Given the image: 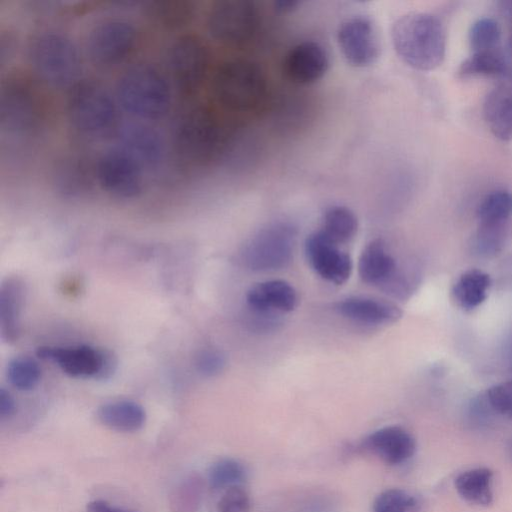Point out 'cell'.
<instances>
[{
	"label": "cell",
	"mask_w": 512,
	"mask_h": 512,
	"mask_svg": "<svg viewBox=\"0 0 512 512\" xmlns=\"http://www.w3.org/2000/svg\"><path fill=\"white\" fill-rule=\"evenodd\" d=\"M391 38L398 56L416 70H433L443 62L446 34L433 14L410 12L399 17L392 26Z\"/></svg>",
	"instance_id": "6da1fadb"
},
{
	"label": "cell",
	"mask_w": 512,
	"mask_h": 512,
	"mask_svg": "<svg viewBox=\"0 0 512 512\" xmlns=\"http://www.w3.org/2000/svg\"><path fill=\"white\" fill-rule=\"evenodd\" d=\"M215 100L232 111L255 108L266 92V78L253 61L242 58L228 59L215 69L211 80Z\"/></svg>",
	"instance_id": "7a4b0ae2"
},
{
	"label": "cell",
	"mask_w": 512,
	"mask_h": 512,
	"mask_svg": "<svg viewBox=\"0 0 512 512\" xmlns=\"http://www.w3.org/2000/svg\"><path fill=\"white\" fill-rule=\"evenodd\" d=\"M258 25V10L248 0H221L207 10L205 28L215 42L237 46L246 43Z\"/></svg>",
	"instance_id": "3957f363"
},
{
	"label": "cell",
	"mask_w": 512,
	"mask_h": 512,
	"mask_svg": "<svg viewBox=\"0 0 512 512\" xmlns=\"http://www.w3.org/2000/svg\"><path fill=\"white\" fill-rule=\"evenodd\" d=\"M295 228L277 222L257 232L244 245L241 252L243 264L252 271H274L288 266L293 257Z\"/></svg>",
	"instance_id": "277c9868"
},
{
	"label": "cell",
	"mask_w": 512,
	"mask_h": 512,
	"mask_svg": "<svg viewBox=\"0 0 512 512\" xmlns=\"http://www.w3.org/2000/svg\"><path fill=\"white\" fill-rule=\"evenodd\" d=\"M36 355L42 360L56 363L65 374L75 378L107 380L117 368V359L111 351L85 344L41 346L36 349Z\"/></svg>",
	"instance_id": "5b68a950"
},
{
	"label": "cell",
	"mask_w": 512,
	"mask_h": 512,
	"mask_svg": "<svg viewBox=\"0 0 512 512\" xmlns=\"http://www.w3.org/2000/svg\"><path fill=\"white\" fill-rule=\"evenodd\" d=\"M305 254L312 269L324 280L337 285L345 283L352 272V260L339 244L321 230L310 234L305 242Z\"/></svg>",
	"instance_id": "8992f818"
},
{
	"label": "cell",
	"mask_w": 512,
	"mask_h": 512,
	"mask_svg": "<svg viewBox=\"0 0 512 512\" xmlns=\"http://www.w3.org/2000/svg\"><path fill=\"white\" fill-rule=\"evenodd\" d=\"M337 41L344 58L355 67H367L379 55V44L372 22L353 17L341 24Z\"/></svg>",
	"instance_id": "52a82bcc"
},
{
	"label": "cell",
	"mask_w": 512,
	"mask_h": 512,
	"mask_svg": "<svg viewBox=\"0 0 512 512\" xmlns=\"http://www.w3.org/2000/svg\"><path fill=\"white\" fill-rule=\"evenodd\" d=\"M329 67L325 48L315 41H303L286 54L284 71L297 84H311L321 79Z\"/></svg>",
	"instance_id": "ba28073f"
},
{
	"label": "cell",
	"mask_w": 512,
	"mask_h": 512,
	"mask_svg": "<svg viewBox=\"0 0 512 512\" xmlns=\"http://www.w3.org/2000/svg\"><path fill=\"white\" fill-rule=\"evenodd\" d=\"M362 447L390 465H399L410 459L416 443L413 436L399 426L380 428L363 441Z\"/></svg>",
	"instance_id": "9c48e42d"
},
{
	"label": "cell",
	"mask_w": 512,
	"mask_h": 512,
	"mask_svg": "<svg viewBox=\"0 0 512 512\" xmlns=\"http://www.w3.org/2000/svg\"><path fill=\"white\" fill-rule=\"evenodd\" d=\"M246 303L250 310L276 315L293 311L298 295L295 288L284 280H266L247 291Z\"/></svg>",
	"instance_id": "30bf717a"
},
{
	"label": "cell",
	"mask_w": 512,
	"mask_h": 512,
	"mask_svg": "<svg viewBox=\"0 0 512 512\" xmlns=\"http://www.w3.org/2000/svg\"><path fill=\"white\" fill-rule=\"evenodd\" d=\"M335 310L348 320L367 325L392 324L402 316L400 308L392 303L358 296L337 302Z\"/></svg>",
	"instance_id": "8fae6325"
},
{
	"label": "cell",
	"mask_w": 512,
	"mask_h": 512,
	"mask_svg": "<svg viewBox=\"0 0 512 512\" xmlns=\"http://www.w3.org/2000/svg\"><path fill=\"white\" fill-rule=\"evenodd\" d=\"M25 300L24 283L15 277L0 285V336L8 344L16 342L21 334V312Z\"/></svg>",
	"instance_id": "7c38bea8"
},
{
	"label": "cell",
	"mask_w": 512,
	"mask_h": 512,
	"mask_svg": "<svg viewBox=\"0 0 512 512\" xmlns=\"http://www.w3.org/2000/svg\"><path fill=\"white\" fill-rule=\"evenodd\" d=\"M396 270V262L383 240L374 239L363 249L358 263L359 276L363 282L381 285L389 282Z\"/></svg>",
	"instance_id": "4fadbf2b"
},
{
	"label": "cell",
	"mask_w": 512,
	"mask_h": 512,
	"mask_svg": "<svg viewBox=\"0 0 512 512\" xmlns=\"http://www.w3.org/2000/svg\"><path fill=\"white\" fill-rule=\"evenodd\" d=\"M97 418L111 430L133 433L145 425L146 412L137 402L116 400L102 404L97 410Z\"/></svg>",
	"instance_id": "5bb4252c"
},
{
	"label": "cell",
	"mask_w": 512,
	"mask_h": 512,
	"mask_svg": "<svg viewBox=\"0 0 512 512\" xmlns=\"http://www.w3.org/2000/svg\"><path fill=\"white\" fill-rule=\"evenodd\" d=\"M494 473L487 467H476L465 470L454 480L459 496L469 504L488 507L493 503Z\"/></svg>",
	"instance_id": "9a60e30c"
},
{
	"label": "cell",
	"mask_w": 512,
	"mask_h": 512,
	"mask_svg": "<svg viewBox=\"0 0 512 512\" xmlns=\"http://www.w3.org/2000/svg\"><path fill=\"white\" fill-rule=\"evenodd\" d=\"M483 115L496 138L512 139V95L507 89L495 88L485 96Z\"/></svg>",
	"instance_id": "2e32d148"
},
{
	"label": "cell",
	"mask_w": 512,
	"mask_h": 512,
	"mask_svg": "<svg viewBox=\"0 0 512 512\" xmlns=\"http://www.w3.org/2000/svg\"><path fill=\"white\" fill-rule=\"evenodd\" d=\"M490 283L487 273L479 269L467 270L455 282L453 297L461 308L475 309L485 301Z\"/></svg>",
	"instance_id": "e0dca14e"
},
{
	"label": "cell",
	"mask_w": 512,
	"mask_h": 512,
	"mask_svg": "<svg viewBox=\"0 0 512 512\" xmlns=\"http://www.w3.org/2000/svg\"><path fill=\"white\" fill-rule=\"evenodd\" d=\"M358 221L347 207L332 206L323 216L321 231L337 244L348 242L357 232Z\"/></svg>",
	"instance_id": "ac0fdd59"
},
{
	"label": "cell",
	"mask_w": 512,
	"mask_h": 512,
	"mask_svg": "<svg viewBox=\"0 0 512 512\" xmlns=\"http://www.w3.org/2000/svg\"><path fill=\"white\" fill-rule=\"evenodd\" d=\"M512 216V193L496 190L487 194L477 208L481 224H503Z\"/></svg>",
	"instance_id": "d6986e66"
},
{
	"label": "cell",
	"mask_w": 512,
	"mask_h": 512,
	"mask_svg": "<svg viewBox=\"0 0 512 512\" xmlns=\"http://www.w3.org/2000/svg\"><path fill=\"white\" fill-rule=\"evenodd\" d=\"M6 375L14 388L29 391L40 382L41 368L35 359L29 356H18L9 361Z\"/></svg>",
	"instance_id": "ffe728a7"
},
{
	"label": "cell",
	"mask_w": 512,
	"mask_h": 512,
	"mask_svg": "<svg viewBox=\"0 0 512 512\" xmlns=\"http://www.w3.org/2000/svg\"><path fill=\"white\" fill-rule=\"evenodd\" d=\"M472 53L493 52L501 49V28L497 21L483 17L476 20L469 31Z\"/></svg>",
	"instance_id": "44dd1931"
},
{
	"label": "cell",
	"mask_w": 512,
	"mask_h": 512,
	"mask_svg": "<svg viewBox=\"0 0 512 512\" xmlns=\"http://www.w3.org/2000/svg\"><path fill=\"white\" fill-rule=\"evenodd\" d=\"M246 478L244 466L232 458L216 461L208 472V482L212 489H228L241 485Z\"/></svg>",
	"instance_id": "7402d4cb"
},
{
	"label": "cell",
	"mask_w": 512,
	"mask_h": 512,
	"mask_svg": "<svg viewBox=\"0 0 512 512\" xmlns=\"http://www.w3.org/2000/svg\"><path fill=\"white\" fill-rule=\"evenodd\" d=\"M504 65L502 49L493 52L472 53L460 65L459 73L462 76H501Z\"/></svg>",
	"instance_id": "603a6c76"
},
{
	"label": "cell",
	"mask_w": 512,
	"mask_h": 512,
	"mask_svg": "<svg viewBox=\"0 0 512 512\" xmlns=\"http://www.w3.org/2000/svg\"><path fill=\"white\" fill-rule=\"evenodd\" d=\"M421 500L402 489L392 488L381 492L373 503L374 512H420Z\"/></svg>",
	"instance_id": "cb8c5ba5"
},
{
	"label": "cell",
	"mask_w": 512,
	"mask_h": 512,
	"mask_svg": "<svg viewBox=\"0 0 512 512\" xmlns=\"http://www.w3.org/2000/svg\"><path fill=\"white\" fill-rule=\"evenodd\" d=\"M503 224H481L472 240V248L480 256H491L499 252L504 244Z\"/></svg>",
	"instance_id": "d4e9b609"
},
{
	"label": "cell",
	"mask_w": 512,
	"mask_h": 512,
	"mask_svg": "<svg viewBox=\"0 0 512 512\" xmlns=\"http://www.w3.org/2000/svg\"><path fill=\"white\" fill-rule=\"evenodd\" d=\"M202 486L198 478L185 479L175 490L172 496L174 512H193L198 505Z\"/></svg>",
	"instance_id": "484cf974"
},
{
	"label": "cell",
	"mask_w": 512,
	"mask_h": 512,
	"mask_svg": "<svg viewBox=\"0 0 512 512\" xmlns=\"http://www.w3.org/2000/svg\"><path fill=\"white\" fill-rule=\"evenodd\" d=\"M484 397L494 413L512 420V379L491 386Z\"/></svg>",
	"instance_id": "4316f807"
},
{
	"label": "cell",
	"mask_w": 512,
	"mask_h": 512,
	"mask_svg": "<svg viewBox=\"0 0 512 512\" xmlns=\"http://www.w3.org/2000/svg\"><path fill=\"white\" fill-rule=\"evenodd\" d=\"M194 366L202 376L214 377L225 369L226 357L219 349L204 348L195 355Z\"/></svg>",
	"instance_id": "83f0119b"
},
{
	"label": "cell",
	"mask_w": 512,
	"mask_h": 512,
	"mask_svg": "<svg viewBox=\"0 0 512 512\" xmlns=\"http://www.w3.org/2000/svg\"><path fill=\"white\" fill-rule=\"evenodd\" d=\"M250 509V496L241 485L226 489L217 504V512H249Z\"/></svg>",
	"instance_id": "f1b7e54d"
},
{
	"label": "cell",
	"mask_w": 512,
	"mask_h": 512,
	"mask_svg": "<svg viewBox=\"0 0 512 512\" xmlns=\"http://www.w3.org/2000/svg\"><path fill=\"white\" fill-rule=\"evenodd\" d=\"M16 402L11 393L5 388H0V419H9L15 414Z\"/></svg>",
	"instance_id": "f546056e"
},
{
	"label": "cell",
	"mask_w": 512,
	"mask_h": 512,
	"mask_svg": "<svg viewBox=\"0 0 512 512\" xmlns=\"http://www.w3.org/2000/svg\"><path fill=\"white\" fill-rule=\"evenodd\" d=\"M504 71L502 77L512 82V34L502 48Z\"/></svg>",
	"instance_id": "4dcf8cb0"
},
{
	"label": "cell",
	"mask_w": 512,
	"mask_h": 512,
	"mask_svg": "<svg viewBox=\"0 0 512 512\" xmlns=\"http://www.w3.org/2000/svg\"><path fill=\"white\" fill-rule=\"evenodd\" d=\"M86 512H130L115 507L104 500H94L88 503Z\"/></svg>",
	"instance_id": "1f68e13d"
},
{
	"label": "cell",
	"mask_w": 512,
	"mask_h": 512,
	"mask_svg": "<svg viewBox=\"0 0 512 512\" xmlns=\"http://www.w3.org/2000/svg\"><path fill=\"white\" fill-rule=\"evenodd\" d=\"M497 11L500 16L509 24L512 25V0H502L497 2Z\"/></svg>",
	"instance_id": "d6a6232c"
},
{
	"label": "cell",
	"mask_w": 512,
	"mask_h": 512,
	"mask_svg": "<svg viewBox=\"0 0 512 512\" xmlns=\"http://www.w3.org/2000/svg\"><path fill=\"white\" fill-rule=\"evenodd\" d=\"M300 5L299 1L295 0H280L274 3L275 9L285 13L295 10Z\"/></svg>",
	"instance_id": "836d02e7"
},
{
	"label": "cell",
	"mask_w": 512,
	"mask_h": 512,
	"mask_svg": "<svg viewBox=\"0 0 512 512\" xmlns=\"http://www.w3.org/2000/svg\"><path fill=\"white\" fill-rule=\"evenodd\" d=\"M506 453L508 455V458L512 462V438H510L506 444Z\"/></svg>",
	"instance_id": "e575fe53"
}]
</instances>
